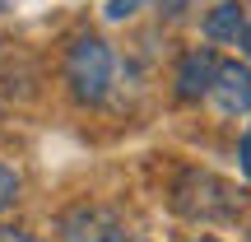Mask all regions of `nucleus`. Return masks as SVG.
<instances>
[{
	"label": "nucleus",
	"instance_id": "1",
	"mask_svg": "<svg viewBox=\"0 0 251 242\" xmlns=\"http://www.w3.org/2000/svg\"><path fill=\"white\" fill-rule=\"evenodd\" d=\"M172 205L186 219H205V224H219V219H233L242 210V191H233L228 182H219L214 172H186L172 191Z\"/></svg>",
	"mask_w": 251,
	"mask_h": 242
},
{
	"label": "nucleus",
	"instance_id": "2",
	"mask_svg": "<svg viewBox=\"0 0 251 242\" xmlns=\"http://www.w3.org/2000/svg\"><path fill=\"white\" fill-rule=\"evenodd\" d=\"M65 80L79 103H102L112 84V52L102 37H79L65 56Z\"/></svg>",
	"mask_w": 251,
	"mask_h": 242
},
{
	"label": "nucleus",
	"instance_id": "3",
	"mask_svg": "<svg viewBox=\"0 0 251 242\" xmlns=\"http://www.w3.org/2000/svg\"><path fill=\"white\" fill-rule=\"evenodd\" d=\"M205 98L214 103L224 117H247L251 112V70L237 65V61H219V75H214Z\"/></svg>",
	"mask_w": 251,
	"mask_h": 242
},
{
	"label": "nucleus",
	"instance_id": "4",
	"mask_svg": "<svg viewBox=\"0 0 251 242\" xmlns=\"http://www.w3.org/2000/svg\"><path fill=\"white\" fill-rule=\"evenodd\" d=\"M121 228L112 224L107 210H93V205H79L61 219V242H117Z\"/></svg>",
	"mask_w": 251,
	"mask_h": 242
},
{
	"label": "nucleus",
	"instance_id": "5",
	"mask_svg": "<svg viewBox=\"0 0 251 242\" xmlns=\"http://www.w3.org/2000/svg\"><path fill=\"white\" fill-rule=\"evenodd\" d=\"M214 75H219V56L209 52V47H200V52L181 56V65H177V98H181V103L205 98L209 84H214Z\"/></svg>",
	"mask_w": 251,
	"mask_h": 242
},
{
	"label": "nucleus",
	"instance_id": "6",
	"mask_svg": "<svg viewBox=\"0 0 251 242\" xmlns=\"http://www.w3.org/2000/svg\"><path fill=\"white\" fill-rule=\"evenodd\" d=\"M242 33H247V9L237 5V0H224V5L205 19V37H209V42L237 47V42H242Z\"/></svg>",
	"mask_w": 251,
	"mask_h": 242
},
{
	"label": "nucleus",
	"instance_id": "7",
	"mask_svg": "<svg viewBox=\"0 0 251 242\" xmlns=\"http://www.w3.org/2000/svg\"><path fill=\"white\" fill-rule=\"evenodd\" d=\"M14 196H19V177H14V168H5V163H0V210H5Z\"/></svg>",
	"mask_w": 251,
	"mask_h": 242
},
{
	"label": "nucleus",
	"instance_id": "8",
	"mask_svg": "<svg viewBox=\"0 0 251 242\" xmlns=\"http://www.w3.org/2000/svg\"><path fill=\"white\" fill-rule=\"evenodd\" d=\"M140 5H144V0H112V5H107V19H126V14H135Z\"/></svg>",
	"mask_w": 251,
	"mask_h": 242
},
{
	"label": "nucleus",
	"instance_id": "9",
	"mask_svg": "<svg viewBox=\"0 0 251 242\" xmlns=\"http://www.w3.org/2000/svg\"><path fill=\"white\" fill-rule=\"evenodd\" d=\"M158 5H163V14H172V19H177V14H186V9H196L200 0H158Z\"/></svg>",
	"mask_w": 251,
	"mask_h": 242
},
{
	"label": "nucleus",
	"instance_id": "10",
	"mask_svg": "<svg viewBox=\"0 0 251 242\" xmlns=\"http://www.w3.org/2000/svg\"><path fill=\"white\" fill-rule=\"evenodd\" d=\"M237 163H242V172H247V182H251V126H247V135H242V149H237Z\"/></svg>",
	"mask_w": 251,
	"mask_h": 242
},
{
	"label": "nucleus",
	"instance_id": "11",
	"mask_svg": "<svg viewBox=\"0 0 251 242\" xmlns=\"http://www.w3.org/2000/svg\"><path fill=\"white\" fill-rule=\"evenodd\" d=\"M0 242H37V238H28V233H19V228H0Z\"/></svg>",
	"mask_w": 251,
	"mask_h": 242
},
{
	"label": "nucleus",
	"instance_id": "12",
	"mask_svg": "<svg viewBox=\"0 0 251 242\" xmlns=\"http://www.w3.org/2000/svg\"><path fill=\"white\" fill-rule=\"evenodd\" d=\"M242 47H247V52H251V24H247V33H242Z\"/></svg>",
	"mask_w": 251,
	"mask_h": 242
},
{
	"label": "nucleus",
	"instance_id": "13",
	"mask_svg": "<svg viewBox=\"0 0 251 242\" xmlns=\"http://www.w3.org/2000/svg\"><path fill=\"white\" fill-rule=\"evenodd\" d=\"M117 242H135V238H126V233H121V238H117Z\"/></svg>",
	"mask_w": 251,
	"mask_h": 242
},
{
	"label": "nucleus",
	"instance_id": "14",
	"mask_svg": "<svg viewBox=\"0 0 251 242\" xmlns=\"http://www.w3.org/2000/svg\"><path fill=\"white\" fill-rule=\"evenodd\" d=\"M200 242H219V238H200Z\"/></svg>",
	"mask_w": 251,
	"mask_h": 242
}]
</instances>
